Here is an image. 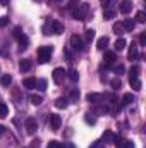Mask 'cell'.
Wrapping results in <instances>:
<instances>
[{
  "mask_svg": "<svg viewBox=\"0 0 146 148\" xmlns=\"http://www.w3.org/2000/svg\"><path fill=\"white\" fill-rule=\"evenodd\" d=\"M43 31H45V35H62V33H64V24H62L60 21L53 19V21H50V23L43 28Z\"/></svg>",
  "mask_w": 146,
  "mask_h": 148,
  "instance_id": "6da1fadb",
  "label": "cell"
},
{
  "mask_svg": "<svg viewBox=\"0 0 146 148\" xmlns=\"http://www.w3.org/2000/svg\"><path fill=\"white\" fill-rule=\"evenodd\" d=\"M88 12H89V5L88 3H77L72 9V17L77 19V21H86Z\"/></svg>",
  "mask_w": 146,
  "mask_h": 148,
  "instance_id": "7a4b0ae2",
  "label": "cell"
},
{
  "mask_svg": "<svg viewBox=\"0 0 146 148\" xmlns=\"http://www.w3.org/2000/svg\"><path fill=\"white\" fill-rule=\"evenodd\" d=\"M52 53H53V47H48V45L40 47V48H38V62H40V64H46V62L50 60Z\"/></svg>",
  "mask_w": 146,
  "mask_h": 148,
  "instance_id": "3957f363",
  "label": "cell"
},
{
  "mask_svg": "<svg viewBox=\"0 0 146 148\" xmlns=\"http://www.w3.org/2000/svg\"><path fill=\"white\" fill-rule=\"evenodd\" d=\"M71 47H72V50H76V52H83L86 48V43H84V40L79 36V35H74V36H71Z\"/></svg>",
  "mask_w": 146,
  "mask_h": 148,
  "instance_id": "277c9868",
  "label": "cell"
},
{
  "mask_svg": "<svg viewBox=\"0 0 146 148\" xmlns=\"http://www.w3.org/2000/svg\"><path fill=\"white\" fill-rule=\"evenodd\" d=\"M113 143H115V148H134V143L126 140V138H120V136H115L113 138Z\"/></svg>",
  "mask_w": 146,
  "mask_h": 148,
  "instance_id": "5b68a950",
  "label": "cell"
},
{
  "mask_svg": "<svg viewBox=\"0 0 146 148\" xmlns=\"http://www.w3.org/2000/svg\"><path fill=\"white\" fill-rule=\"evenodd\" d=\"M52 77H53V83L55 84H62L64 83V77H65V71L62 67H57V69H53Z\"/></svg>",
  "mask_w": 146,
  "mask_h": 148,
  "instance_id": "8992f818",
  "label": "cell"
},
{
  "mask_svg": "<svg viewBox=\"0 0 146 148\" xmlns=\"http://www.w3.org/2000/svg\"><path fill=\"white\" fill-rule=\"evenodd\" d=\"M60 124H62L60 115L50 114V129H52V131H59V129H60Z\"/></svg>",
  "mask_w": 146,
  "mask_h": 148,
  "instance_id": "52a82bcc",
  "label": "cell"
},
{
  "mask_svg": "<svg viewBox=\"0 0 146 148\" xmlns=\"http://www.w3.org/2000/svg\"><path fill=\"white\" fill-rule=\"evenodd\" d=\"M86 100L89 103H105V95H102V93H89L86 97Z\"/></svg>",
  "mask_w": 146,
  "mask_h": 148,
  "instance_id": "ba28073f",
  "label": "cell"
},
{
  "mask_svg": "<svg viewBox=\"0 0 146 148\" xmlns=\"http://www.w3.org/2000/svg\"><path fill=\"white\" fill-rule=\"evenodd\" d=\"M38 129V122L36 119H33V117H29V119H26V131H28V134H35Z\"/></svg>",
  "mask_w": 146,
  "mask_h": 148,
  "instance_id": "9c48e42d",
  "label": "cell"
},
{
  "mask_svg": "<svg viewBox=\"0 0 146 148\" xmlns=\"http://www.w3.org/2000/svg\"><path fill=\"white\" fill-rule=\"evenodd\" d=\"M119 10H120L122 14H129V12L132 10V2H131V0H122Z\"/></svg>",
  "mask_w": 146,
  "mask_h": 148,
  "instance_id": "30bf717a",
  "label": "cell"
},
{
  "mask_svg": "<svg viewBox=\"0 0 146 148\" xmlns=\"http://www.w3.org/2000/svg\"><path fill=\"white\" fill-rule=\"evenodd\" d=\"M122 28H124V31H132V29L136 28V21H132V19H124V21H122Z\"/></svg>",
  "mask_w": 146,
  "mask_h": 148,
  "instance_id": "8fae6325",
  "label": "cell"
},
{
  "mask_svg": "<svg viewBox=\"0 0 146 148\" xmlns=\"http://www.w3.org/2000/svg\"><path fill=\"white\" fill-rule=\"evenodd\" d=\"M127 59H129V60H136V59H138V45H136V43H132V45L129 47Z\"/></svg>",
  "mask_w": 146,
  "mask_h": 148,
  "instance_id": "7c38bea8",
  "label": "cell"
},
{
  "mask_svg": "<svg viewBox=\"0 0 146 148\" xmlns=\"http://www.w3.org/2000/svg\"><path fill=\"white\" fill-rule=\"evenodd\" d=\"M17 41H19V50H26V48H28V43H29V40H28V36H26L24 33L17 38Z\"/></svg>",
  "mask_w": 146,
  "mask_h": 148,
  "instance_id": "4fadbf2b",
  "label": "cell"
},
{
  "mask_svg": "<svg viewBox=\"0 0 146 148\" xmlns=\"http://www.w3.org/2000/svg\"><path fill=\"white\" fill-rule=\"evenodd\" d=\"M105 62H107V66H112L115 60H117V55H115V52H105V59H103Z\"/></svg>",
  "mask_w": 146,
  "mask_h": 148,
  "instance_id": "5bb4252c",
  "label": "cell"
},
{
  "mask_svg": "<svg viewBox=\"0 0 146 148\" xmlns=\"http://www.w3.org/2000/svg\"><path fill=\"white\" fill-rule=\"evenodd\" d=\"M23 84H24V88L33 90V88H36V79H35V77H26V79L23 81Z\"/></svg>",
  "mask_w": 146,
  "mask_h": 148,
  "instance_id": "9a60e30c",
  "label": "cell"
},
{
  "mask_svg": "<svg viewBox=\"0 0 146 148\" xmlns=\"http://www.w3.org/2000/svg\"><path fill=\"white\" fill-rule=\"evenodd\" d=\"M107 45H108V38H107V36L98 38V41H96V48H98V50H105V48H107Z\"/></svg>",
  "mask_w": 146,
  "mask_h": 148,
  "instance_id": "2e32d148",
  "label": "cell"
},
{
  "mask_svg": "<svg viewBox=\"0 0 146 148\" xmlns=\"http://www.w3.org/2000/svg\"><path fill=\"white\" fill-rule=\"evenodd\" d=\"M19 69H21L23 73H28V71L31 69V60H29V59H24V60H21V64H19Z\"/></svg>",
  "mask_w": 146,
  "mask_h": 148,
  "instance_id": "e0dca14e",
  "label": "cell"
},
{
  "mask_svg": "<svg viewBox=\"0 0 146 148\" xmlns=\"http://www.w3.org/2000/svg\"><path fill=\"white\" fill-rule=\"evenodd\" d=\"M126 45H127V43H126V40H124V38H117V41H115V45H113V47H115V50H117V52H120V50H124V48H126Z\"/></svg>",
  "mask_w": 146,
  "mask_h": 148,
  "instance_id": "ac0fdd59",
  "label": "cell"
},
{
  "mask_svg": "<svg viewBox=\"0 0 146 148\" xmlns=\"http://www.w3.org/2000/svg\"><path fill=\"white\" fill-rule=\"evenodd\" d=\"M0 84H2V86H9V84H12V76H10V74H3V76L0 77Z\"/></svg>",
  "mask_w": 146,
  "mask_h": 148,
  "instance_id": "d6986e66",
  "label": "cell"
},
{
  "mask_svg": "<svg viewBox=\"0 0 146 148\" xmlns=\"http://www.w3.org/2000/svg\"><path fill=\"white\" fill-rule=\"evenodd\" d=\"M132 102H134L132 93H126V95L122 97V105H129V103H132Z\"/></svg>",
  "mask_w": 146,
  "mask_h": 148,
  "instance_id": "ffe728a7",
  "label": "cell"
},
{
  "mask_svg": "<svg viewBox=\"0 0 146 148\" xmlns=\"http://www.w3.org/2000/svg\"><path fill=\"white\" fill-rule=\"evenodd\" d=\"M138 73H139V67H138V66H132V67L129 69V81H131V79H136V77H138Z\"/></svg>",
  "mask_w": 146,
  "mask_h": 148,
  "instance_id": "44dd1931",
  "label": "cell"
},
{
  "mask_svg": "<svg viewBox=\"0 0 146 148\" xmlns=\"http://www.w3.org/2000/svg\"><path fill=\"white\" fill-rule=\"evenodd\" d=\"M67 98H57V102H55V107L57 109H65L67 107Z\"/></svg>",
  "mask_w": 146,
  "mask_h": 148,
  "instance_id": "7402d4cb",
  "label": "cell"
},
{
  "mask_svg": "<svg viewBox=\"0 0 146 148\" xmlns=\"http://www.w3.org/2000/svg\"><path fill=\"white\" fill-rule=\"evenodd\" d=\"M129 83H131V86H132V90H136V91H139V90H141V86H143V84H141V81H139L138 77H136V79H131Z\"/></svg>",
  "mask_w": 146,
  "mask_h": 148,
  "instance_id": "603a6c76",
  "label": "cell"
},
{
  "mask_svg": "<svg viewBox=\"0 0 146 148\" xmlns=\"http://www.w3.org/2000/svg\"><path fill=\"white\" fill-rule=\"evenodd\" d=\"M7 115H9V107L5 103H0V119H3Z\"/></svg>",
  "mask_w": 146,
  "mask_h": 148,
  "instance_id": "cb8c5ba5",
  "label": "cell"
},
{
  "mask_svg": "<svg viewBox=\"0 0 146 148\" xmlns=\"http://www.w3.org/2000/svg\"><path fill=\"white\" fill-rule=\"evenodd\" d=\"M112 29H113V33H117V35H122V33H124V28H122V23H115V24L112 26Z\"/></svg>",
  "mask_w": 146,
  "mask_h": 148,
  "instance_id": "d4e9b609",
  "label": "cell"
},
{
  "mask_svg": "<svg viewBox=\"0 0 146 148\" xmlns=\"http://www.w3.org/2000/svg\"><path fill=\"white\" fill-rule=\"evenodd\" d=\"M103 17H105V19H112V17H115V10L107 7V9L103 10Z\"/></svg>",
  "mask_w": 146,
  "mask_h": 148,
  "instance_id": "484cf974",
  "label": "cell"
},
{
  "mask_svg": "<svg viewBox=\"0 0 146 148\" xmlns=\"http://www.w3.org/2000/svg\"><path fill=\"white\" fill-rule=\"evenodd\" d=\"M65 74L69 76V79H71V81H74V83L79 79V74H77V71H76V69H71L69 73H65Z\"/></svg>",
  "mask_w": 146,
  "mask_h": 148,
  "instance_id": "4316f807",
  "label": "cell"
},
{
  "mask_svg": "<svg viewBox=\"0 0 146 148\" xmlns=\"http://www.w3.org/2000/svg\"><path fill=\"white\" fill-rule=\"evenodd\" d=\"M29 100H31V103H33V105H41V102H43V98H41L40 95H31V98H29Z\"/></svg>",
  "mask_w": 146,
  "mask_h": 148,
  "instance_id": "83f0119b",
  "label": "cell"
},
{
  "mask_svg": "<svg viewBox=\"0 0 146 148\" xmlns=\"http://www.w3.org/2000/svg\"><path fill=\"white\" fill-rule=\"evenodd\" d=\"M113 138H115V134L112 131H105L103 133V141H113Z\"/></svg>",
  "mask_w": 146,
  "mask_h": 148,
  "instance_id": "f1b7e54d",
  "label": "cell"
},
{
  "mask_svg": "<svg viewBox=\"0 0 146 148\" xmlns=\"http://www.w3.org/2000/svg\"><path fill=\"white\" fill-rule=\"evenodd\" d=\"M77 100H79V90L72 88L71 90V102H77Z\"/></svg>",
  "mask_w": 146,
  "mask_h": 148,
  "instance_id": "f546056e",
  "label": "cell"
},
{
  "mask_svg": "<svg viewBox=\"0 0 146 148\" xmlns=\"http://www.w3.org/2000/svg\"><path fill=\"white\" fill-rule=\"evenodd\" d=\"M145 21H146V16H145V12H143V10H139V12L136 14V23H141V24H143Z\"/></svg>",
  "mask_w": 146,
  "mask_h": 148,
  "instance_id": "4dcf8cb0",
  "label": "cell"
},
{
  "mask_svg": "<svg viewBox=\"0 0 146 148\" xmlns=\"http://www.w3.org/2000/svg\"><path fill=\"white\" fill-rule=\"evenodd\" d=\"M110 84H112V88H113V90H119V88L122 86V81H120L119 77H115V79H112V83H110Z\"/></svg>",
  "mask_w": 146,
  "mask_h": 148,
  "instance_id": "1f68e13d",
  "label": "cell"
},
{
  "mask_svg": "<svg viewBox=\"0 0 146 148\" xmlns=\"http://www.w3.org/2000/svg\"><path fill=\"white\" fill-rule=\"evenodd\" d=\"M36 86L41 91H45V90H46V81H45V79H36Z\"/></svg>",
  "mask_w": 146,
  "mask_h": 148,
  "instance_id": "d6a6232c",
  "label": "cell"
},
{
  "mask_svg": "<svg viewBox=\"0 0 146 148\" xmlns=\"http://www.w3.org/2000/svg\"><path fill=\"white\" fill-rule=\"evenodd\" d=\"M48 148H64V143H60V141H50L48 143Z\"/></svg>",
  "mask_w": 146,
  "mask_h": 148,
  "instance_id": "836d02e7",
  "label": "cell"
},
{
  "mask_svg": "<svg viewBox=\"0 0 146 148\" xmlns=\"http://www.w3.org/2000/svg\"><path fill=\"white\" fill-rule=\"evenodd\" d=\"M84 36H86L88 41H93V40H95V31H93V29H86V35H84Z\"/></svg>",
  "mask_w": 146,
  "mask_h": 148,
  "instance_id": "e575fe53",
  "label": "cell"
},
{
  "mask_svg": "<svg viewBox=\"0 0 146 148\" xmlns=\"http://www.w3.org/2000/svg\"><path fill=\"white\" fill-rule=\"evenodd\" d=\"M105 147V143L102 141V140H98V141H93L91 145H89V148H103Z\"/></svg>",
  "mask_w": 146,
  "mask_h": 148,
  "instance_id": "d590c367",
  "label": "cell"
},
{
  "mask_svg": "<svg viewBox=\"0 0 146 148\" xmlns=\"http://www.w3.org/2000/svg\"><path fill=\"white\" fill-rule=\"evenodd\" d=\"M7 24H9V17H7V16L0 17V28H3V26H7Z\"/></svg>",
  "mask_w": 146,
  "mask_h": 148,
  "instance_id": "8d00e7d4",
  "label": "cell"
},
{
  "mask_svg": "<svg viewBox=\"0 0 146 148\" xmlns=\"http://www.w3.org/2000/svg\"><path fill=\"white\" fill-rule=\"evenodd\" d=\"M84 121H86L88 124H95V122H96V119H95V117H89V114H86V117H84Z\"/></svg>",
  "mask_w": 146,
  "mask_h": 148,
  "instance_id": "74e56055",
  "label": "cell"
},
{
  "mask_svg": "<svg viewBox=\"0 0 146 148\" xmlns=\"http://www.w3.org/2000/svg\"><path fill=\"white\" fill-rule=\"evenodd\" d=\"M139 43H141L143 47L146 45V33H141V35H139Z\"/></svg>",
  "mask_w": 146,
  "mask_h": 148,
  "instance_id": "f35d334b",
  "label": "cell"
},
{
  "mask_svg": "<svg viewBox=\"0 0 146 148\" xmlns=\"http://www.w3.org/2000/svg\"><path fill=\"white\" fill-rule=\"evenodd\" d=\"M115 73H117V74H122V73H124V66H122V64H119V66L115 67Z\"/></svg>",
  "mask_w": 146,
  "mask_h": 148,
  "instance_id": "ab89813d",
  "label": "cell"
},
{
  "mask_svg": "<svg viewBox=\"0 0 146 148\" xmlns=\"http://www.w3.org/2000/svg\"><path fill=\"white\" fill-rule=\"evenodd\" d=\"M31 148H40V141H38V140L31 141Z\"/></svg>",
  "mask_w": 146,
  "mask_h": 148,
  "instance_id": "60d3db41",
  "label": "cell"
},
{
  "mask_svg": "<svg viewBox=\"0 0 146 148\" xmlns=\"http://www.w3.org/2000/svg\"><path fill=\"white\" fill-rule=\"evenodd\" d=\"M76 3H79V0H71V2H69V7L74 9V7H76Z\"/></svg>",
  "mask_w": 146,
  "mask_h": 148,
  "instance_id": "b9f144b4",
  "label": "cell"
},
{
  "mask_svg": "<svg viewBox=\"0 0 146 148\" xmlns=\"http://www.w3.org/2000/svg\"><path fill=\"white\" fill-rule=\"evenodd\" d=\"M0 3L2 5H9V0H0Z\"/></svg>",
  "mask_w": 146,
  "mask_h": 148,
  "instance_id": "7bdbcfd3",
  "label": "cell"
},
{
  "mask_svg": "<svg viewBox=\"0 0 146 148\" xmlns=\"http://www.w3.org/2000/svg\"><path fill=\"white\" fill-rule=\"evenodd\" d=\"M3 131H5V127H3V126H0V136L3 134Z\"/></svg>",
  "mask_w": 146,
  "mask_h": 148,
  "instance_id": "ee69618b",
  "label": "cell"
},
{
  "mask_svg": "<svg viewBox=\"0 0 146 148\" xmlns=\"http://www.w3.org/2000/svg\"><path fill=\"white\" fill-rule=\"evenodd\" d=\"M55 2H60V0H55Z\"/></svg>",
  "mask_w": 146,
  "mask_h": 148,
  "instance_id": "f6af8a7d",
  "label": "cell"
}]
</instances>
